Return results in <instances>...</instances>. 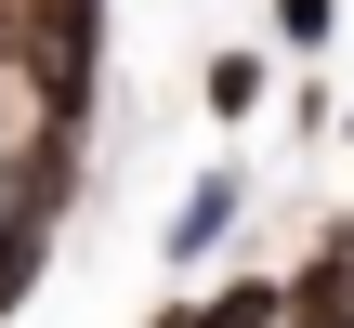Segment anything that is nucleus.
Instances as JSON below:
<instances>
[{"mask_svg":"<svg viewBox=\"0 0 354 328\" xmlns=\"http://www.w3.org/2000/svg\"><path fill=\"white\" fill-rule=\"evenodd\" d=\"M92 53H105V0H39V105H53V131L92 105Z\"/></svg>","mask_w":354,"mask_h":328,"instance_id":"nucleus-1","label":"nucleus"},{"mask_svg":"<svg viewBox=\"0 0 354 328\" xmlns=\"http://www.w3.org/2000/svg\"><path fill=\"white\" fill-rule=\"evenodd\" d=\"M250 210V171H210L184 210H171V263H197V250H223V224Z\"/></svg>","mask_w":354,"mask_h":328,"instance_id":"nucleus-2","label":"nucleus"},{"mask_svg":"<svg viewBox=\"0 0 354 328\" xmlns=\"http://www.w3.org/2000/svg\"><path fill=\"white\" fill-rule=\"evenodd\" d=\"M39 250H53V224H13V210H0V316L39 289Z\"/></svg>","mask_w":354,"mask_h":328,"instance_id":"nucleus-3","label":"nucleus"},{"mask_svg":"<svg viewBox=\"0 0 354 328\" xmlns=\"http://www.w3.org/2000/svg\"><path fill=\"white\" fill-rule=\"evenodd\" d=\"M197 92H210V118H250V105H263V53H210Z\"/></svg>","mask_w":354,"mask_h":328,"instance_id":"nucleus-4","label":"nucleus"},{"mask_svg":"<svg viewBox=\"0 0 354 328\" xmlns=\"http://www.w3.org/2000/svg\"><path fill=\"white\" fill-rule=\"evenodd\" d=\"M328 26H342V0H276V39H289V53H315Z\"/></svg>","mask_w":354,"mask_h":328,"instance_id":"nucleus-5","label":"nucleus"},{"mask_svg":"<svg viewBox=\"0 0 354 328\" xmlns=\"http://www.w3.org/2000/svg\"><path fill=\"white\" fill-rule=\"evenodd\" d=\"M342 250H354V224H342Z\"/></svg>","mask_w":354,"mask_h":328,"instance_id":"nucleus-6","label":"nucleus"},{"mask_svg":"<svg viewBox=\"0 0 354 328\" xmlns=\"http://www.w3.org/2000/svg\"><path fill=\"white\" fill-rule=\"evenodd\" d=\"M342 131H354V118H342Z\"/></svg>","mask_w":354,"mask_h":328,"instance_id":"nucleus-7","label":"nucleus"}]
</instances>
